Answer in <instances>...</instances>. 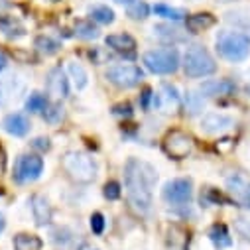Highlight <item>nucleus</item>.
Listing matches in <instances>:
<instances>
[{
    "label": "nucleus",
    "instance_id": "obj_24",
    "mask_svg": "<svg viewBox=\"0 0 250 250\" xmlns=\"http://www.w3.org/2000/svg\"><path fill=\"white\" fill-rule=\"evenodd\" d=\"M154 12L158 16H162V18H166V20H171V22H179V20L185 18V12L181 8H171L167 4H156L154 6Z\"/></svg>",
    "mask_w": 250,
    "mask_h": 250
},
{
    "label": "nucleus",
    "instance_id": "obj_2",
    "mask_svg": "<svg viewBox=\"0 0 250 250\" xmlns=\"http://www.w3.org/2000/svg\"><path fill=\"white\" fill-rule=\"evenodd\" d=\"M217 51L230 63H238L250 55V40L242 32L223 30L217 36Z\"/></svg>",
    "mask_w": 250,
    "mask_h": 250
},
{
    "label": "nucleus",
    "instance_id": "obj_4",
    "mask_svg": "<svg viewBox=\"0 0 250 250\" xmlns=\"http://www.w3.org/2000/svg\"><path fill=\"white\" fill-rule=\"evenodd\" d=\"M183 71L193 79L207 77L217 71V63L213 55L203 45H191L183 55Z\"/></svg>",
    "mask_w": 250,
    "mask_h": 250
},
{
    "label": "nucleus",
    "instance_id": "obj_9",
    "mask_svg": "<svg viewBox=\"0 0 250 250\" xmlns=\"http://www.w3.org/2000/svg\"><path fill=\"white\" fill-rule=\"evenodd\" d=\"M164 152L173 160H183L193 152V138L181 130H171L164 138Z\"/></svg>",
    "mask_w": 250,
    "mask_h": 250
},
{
    "label": "nucleus",
    "instance_id": "obj_5",
    "mask_svg": "<svg viewBox=\"0 0 250 250\" xmlns=\"http://www.w3.org/2000/svg\"><path fill=\"white\" fill-rule=\"evenodd\" d=\"M144 65L148 71L156 75H171L179 69V51L171 47H160V49H150L142 57Z\"/></svg>",
    "mask_w": 250,
    "mask_h": 250
},
{
    "label": "nucleus",
    "instance_id": "obj_34",
    "mask_svg": "<svg viewBox=\"0 0 250 250\" xmlns=\"http://www.w3.org/2000/svg\"><path fill=\"white\" fill-rule=\"evenodd\" d=\"M91 230L95 234H103V230H104V217L101 213H93L91 215Z\"/></svg>",
    "mask_w": 250,
    "mask_h": 250
},
{
    "label": "nucleus",
    "instance_id": "obj_28",
    "mask_svg": "<svg viewBox=\"0 0 250 250\" xmlns=\"http://www.w3.org/2000/svg\"><path fill=\"white\" fill-rule=\"evenodd\" d=\"M203 95H197L195 91H189L185 95V106L189 110V114H197L203 110Z\"/></svg>",
    "mask_w": 250,
    "mask_h": 250
},
{
    "label": "nucleus",
    "instance_id": "obj_7",
    "mask_svg": "<svg viewBox=\"0 0 250 250\" xmlns=\"http://www.w3.org/2000/svg\"><path fill=\"white\" fill-rule=\"evenodd\" d=\"M191 195H193V185H191V179H187V177L171 179L162 189V199L167 205H175V207L187 205L191 201Z\"/></svg>",
    "mask_w": 250,
    "mask_h": 250
},
{
    "label": "nucleus",
    "instance_id": "obj_25",
    "mask_svg": "<svg viewBox=\"0 0 250 250\" xmlns=\"http://www.w3.org/2000/svg\"><path fill=\"white\" fill-rule=\"evenodd\" d=\"M34 45H36V49H38L40 53H43V55H53V53L59 51V43H57L55 40H51L49 36H38Z\"/></svg>",
    "mask_w": 250,
    "mask_h": 250
},
{
    "label": "nucleus",
    "instance_id": "obj_1",
    "mask_svg": "<svg viewBox=\"0 0 250 250\" xmlns=\"http://www.w3.org/2000/svg\"><path fill=\"white\" fill-rule=\"evenodd\" d=\"M156 181L158 171L150 162L140 158H128V162L124 164V187H126L128 201L142 215L150 213L152 209Z\"/></svg>",
    "mask_w": 250,
    "mask_h": 250
},
{
    "label": "nucleus",
    "instance_id": "obj_12",
    "mask_svg": "<svg viewBox=\"0 0 250 250\" xmlns=\"http://www.w3.org/2000/svg\"><path fill=\"white\" fill-rule=\"evenodd\" d=\"M45 85H47V93L53 99H67L69 97V81H67V77H65V73L61 67L49 69Z\"/></svg>",
    "mask_w": 250,
    "mask_h": 250
},
{
    "label": "nucleus",
    "instance_id": "obj_27",
    "mask_svg": "<svg viewBox=\"0 0 250 250\" xmlns=\"http://www.w3.org/2000/svg\"><path fill=\"white\" fill-rule=\"evenodd\" d=\"M45 106H47V97L42 95V93H38V91L32 93L30 99L26 101V108H28L30 112H43Z\"/></svg>",
    "mask_w": 250,
    "mask_h": 250
},
{
    "label": "nucleus",
    "instance_id": "obj_20",
    "mask_svg": "<svg viewBox=\"0 0 250 250\" xmlns=\"http://www.w3.org/2000/svg\"><path fill=\"white\" fill-rule=\"evenodd\" d=\"M12 244H14V250H42V246H43L42 238L36 234H30V232L16 234Z\"/></svg>",
    "mask_w": 250,
    "mask_h": 250
},
{
    "label": "nucleus",
    "instance_id": "obj_31",
    "mask_svg": "<svg viewBox=\"0 0 250 250\" xmlns=\"http://www.w3.org/2000/svg\"><path fill=\"white\" fill-rule=\"evenodd\" d=\"M43 118L49 124H57L61 118H63V106L61 104H47L43 110Z\"/></svg>",
    "mask_w": 250,
    "mask_h": 250
},
{
    "label": "nucleus",
    "instance_id": "obj_13",
    "mask_svg": "<svg viewBox=\"0 0 250 250\" xmlns=\"http://www.w3.org/2000/svg\"><path fill=\"white\" fill-rule=\"evenodd\" d=\"M234 91H236V85L229 79H209V81H203L199 87V93H203V97H209V99L229 97Z\"/></svg>",
    "mask_w": 250,
    "mask_h": 250
},
{
    "label": "nucleus",
    "instance_id": "obj_33",
    "mask_svg": "<svg viewBox=\"0 0 250 250\" xmlns=\"http://www.w3.org/2000/svg\"><path fill=\"white\" fill-rule=\"evenodd\" d=\"M103 193H104V197L108 199V201H116L118 197H120V183L118 181H108L106 185H104V189H103Z\"/></svg>",
    "mask_w": 250,
    "mask_h": 250
},
{
    "label": "nucleus",
    "instance_id": "obj_8",
    "mask_svg": "<svg viewBox=\"0 0 250 250\" xmlns=\"http://www.w3.org/2000/svg\"><path fill=\"white\" fill-rule=\"evenodd\" d=\"M43 173V160L36 154H24L16 160L14 166V179L18 183H28L36 181Z\"/></svg>",
    "mask_w": 250,
    "mask_h": 250
},
{
    "label": "nucleus",
    "instance_id": "obj_37",
    "mask_svg": "<svg viewBox=\"0 0 250 250\" xmlns=\"http://www.w3.org/2000/svg\"><path fill=\"white\" fill-rule=\"evenodd\" d=\"M150 99H154V95H152V91H150V89H146V91H144V95H142V106H144V108H148V106H150Z\"/></svg>",
    "mask_w": 250,
    "mask_h": 250
},
{
    "label": "nucleus",
    "instance_id": "obj_21",
    "mask_svg": "<svg viewBox=\"0 0 250 250\" xmlns=\"http://www.w3.org/2000/svg\"><path fill=\"white\" fill-rule=\"evenodd\" d=\"M154 103H158L160 108H167V110H175L179 106V95L177 89L171 85H164V95L160 99H156L154 95Z\"/></svg>",
    "mask_w": 250,
    "mask_h": 250
},
{
    "label": "nucleus",
    "instance_id": "obj_43",
    "mask_svg": "<svg viewBox=\"0 0 250 250\" xmlns=\"http://www.w3.org/2000/svg\"><path fill=\"white\" fill-rule=\"evenodd\" d=\"M219 2H225L227 4V2H234V0H219Z\"/></svg>",
    "mask_w": 250,
    "mask_h": 250
},
{
    "label": "nucleus",
    "instance_id": "obj_29",
    "mask_svg": "<svg viewBox=\"0 0 250 250\" xmlns=\"http://www.w3.org/2000/svg\"><path fill=\"white\" fill-rule=\"evenodd\" d=\"M148 14H150V6L146 2H142V0H136V2H132L128 6V16L132 20H144V18H148Z\"/></svg>",
    "mask_w": 250,
    "mask_h": 250
},
{
    "label": "nucleus",
    "instance_id": "obj_18",
    "mask_svg": "<svg viewBox=\"0 0 250 250\" xmlns=\"http://www.w3.org/2000/svg\"><path fill=\"white\" fill-rule=\"evenodd\" d=\"M185 26L191 34H199V32H205L211 26H215V16L209 12H197L185 20Z\"/></svg>",
    "mask_w": 250,
    "mask_h": 250
},
{
    "label": "nucleus",
    "instance_id": "obj_11",
    "mask_svg": "<svg viewBox=\"0 0 250 250\" xmlns=\"http://www.w3.org/2000/svg\"><path fill=\"white\" fill-rule=\"evenodd\" d=\"M234 120L229 114L223 112H209L201 118V130L205 134H223L229 128H232Z\"/></svg>",
    "mask_w": 250,
    "mask_h": 250
},
{
    "label": "nucleus",
    "instance_id": "obj_22",
    "mask_svg": "<svg viewBox=\"0 0 250 250\" xmlns=\"http://www.w3.org/2000/svg\"><path fill=\"white\" fill-rule=\"evenodd\" d=\"M67 71H69V75H71V79H73V83H75L77 89H85L87 87L89 75H87V71H85V67L81 63H77V61H69Z\"/></svg>",
    "mask_w": 250,
    "mask_h": 250
},
{
    "label": "nucleus",
    "instance_id": "obj_40",
    "mask_svg": "<svg viewBox=\"0 0 250 250\" xmlns=\"http://www.w3.org/2000/svg\"><path fill=\"white\" fill-rule=\"evenodd\" d=\"M4 164H6L4 162V154L0 152V175H2V171H4Z\"/></svg>",
    "mask_w": 250,
    "mask_h": 250
},
{
    "label": "nucleus",
    "instance_id": "obj_36",
    "mask_svg": "<svg viewBox=\"0 0 250 250\" xmlns=\"http://www.w3.org/2000/svg\"><path fill=\"white\" fill-rule=\"evenodd\" d=\"M114 114H126V116H130L132 108H130V104H118V106H114Z\"/></svg>",
    "mask_w": 250,
    "mask_h": 250
},
{
    "label": "nucleus",
    "instance_id": "obj_23",
    "mask_svg": "<svg viewBox=\"0 0 250 250\" xmlns=\"http://www.w3.org/2000/svg\"><path fill=\"white\" fill-rule=\"evenodd\" d=\"M89 14H91V18H93L95 22H99V24H112V22H114V12H112V8H108V6H104V4L93 6V8L89 10Z\"/></svg>",
    "mask_w": 250,
    "mask_h": 250
},
{
    "label": "nucleus",
    "instance_id": "obj_3",
    "mask_svg": "<svg viewBox=\"0 0 250 250\" xmlns=\"http://www.w3.org/2000/svg\"><path fill=\"white\" fill-rule=\"evenodd\" d=\"M61 166H63L65 173L77 183H91L97 177L95 160L83 152H67L61 158Z\"/></svg>",
    "mask_w": 250,
    "mask_h": 250
},
{
    "label": "nucleus",
    "instance_id": "obj_17",
    "mask_svg": "<svg viewBox=\"0 0 250 250\" xmlns=\"http://www.w3.org/2000/svg\"><path fill=\"white\" fill-rule=\"evenodd\" d=\"M106 45L118 53H126V55H134V49H136V40L130 36V34H110L106 36Z\"/></svg>",
    "mask_w": 250,
    "mask_h": 250
},
{
    "label": "nucleus",
    "instance_id": "obj_19",
    "mask_svg": "<svg viewBox=\"0 0 250 250\" xmlns=\"http://www.w3.org/2000/svg\"><path fill=\"white\" fill-rule=\"evenodd\" d=\"M154 36L166 43H177V42H183L185 36L175 28V26H169V24H158L154 26Z\"/></svg>",
    "mask_w": 250,
    "mask_h": 250
},
{
    "label": "nucleus",
    "instance_id": "obj_38",
    "mask_svg": "<svg viewBox=\"0 0 250 250\" xmlns=\"http://www.w3.org/2000/svg\"><path fill=\"white\" fill-rule=\"evenodd\" d=\"M6 65H8V57H6L2 51H0V73L6 69Z\"/></svg>",
    "mask_w": 250,
    "mask_h": 250
},
{
    "label": "nucleus",
    "instance_id": "obj_15",
    "mask_svg": "<svg viewBox=\"0 0 250 250\" xmlns=\"http://www.w3.org/2000/svg\"><path fill=\"white\" fill-rule=\"evenodd\" d=\"M22 91H24V81H20V77L16 75H8L6 79L0 81V104L16 101Z\"/></svg>",
    "mask_w": 250,
    "mask_h": 250
},
{
    "label": "nucleus",
    "instance_id": "obj_45",
    "mask_svg": "<svg viewBox=\"0 0 250 250\" xmlns=\"http://www.w3.org/2000/svg\"><path fill=\"white\" fill-rule=\"evenodd\" d=\"M51 2H55V0H51Z\"/></svg>",
    "mask_w": 250,
    "mask_h": 250
},
{
    "label": "nucleus",
    "instance_id": "obj_35",
    "mask_svg": "<svg viewBox=\"0 0 250 250\" xmlns=\"http://www.w3.org/2000/svg\"><path fill=\"white\" fill-rule=\"evenodd\" d=\"M32 146H34V148H38V150H49V146H51V144H49V140H47V138H36V140L32 142Z\"/></svg>",
    "mask_w": 250,
    "mask_h": 250
},
{
    "label": "nucleus",
    "instance_id": "obj_42",
    "mask_svg": "<svg viewBox=\"0 0 250 250\" xmlns=\"http://www.w3.org/2000/svg\"><path fill=\"white\" fill-rule=\"evenodd\" d=\"M114 2H118V4H132V2H136V0H114Z\"/></svg>",
    "mask_w": 250,
    "mask_h": 250
},
{
    "label": "nucleus",
    "instance_id": "obj_30",
    "mask_svg": "<svg viewBox=\"0 0 250 250\" xmlns=\"http://www.w3.org/2000/svg\"><path fill=\"white\" fill-rule=\"evenodd\" d=\"M75 34H77V38H83V40H95V38H99V30L91 22H79L75 26Z\"/></svg>",
    "mask_w": 250,
    "mask_h": 250
},
{
    "label": "nucleus",
    "instance_id": "obj_10",
    "mask_svg": "<svg viewBox=\"0 0 250 250\" xmlns=\"http://www.w3.org/2000/svg\"><path fill=\"white\" fill-rule=\"evenodd\" d=\"M227 189L234 203L250 209V181L242 173H232L227 177Z\"/></svg>",
    "mask_w": 250,
    "mask_h": 250
},
{
    "label": "nucleus",
    "instance_id": "obj_26",
    "mask_svg": "<svg viewBox=\"0 0 250 250\" xmlns=\"http://www.w3.org/2000/svg\"><path fill=\"white\" fill-rule=\"evenodd\" d=\"M209 238L213 240V244H217L219 248L223 246H230V236H229V230L225 225H215L209 232Z\"/></svg>",
    "mask_w": 250,
    "mask_h": 250
},
{
    "label": "nucleus",
    "instance_id": "obj_6",
    "mask_svg": "<svg viewBox=\"0 0 250 250\" xmlns=\"http://www.w3.org/2000/svg\"><path fill=\"white\" fill-rule=\"evenodd\" d=\"M106 79H108V83H112L118 89H132L144 79V73L138 65L116 63L106 69Z\"/></svg>",
    "mask_w": 250,
    "mask_h": 250
},
{
    "label": "nucleus",
    "instance_id": "obj_41",
    "mask_svg": "<svg viewBox=\"0 0 250 250\" xmlns=\"http://www.w3.org/2000/svg\"><path fill=\"white\" fill-rule=\"evenodd\" d=\"M4 227H6V221H4V215H2V213H0V232H2V230H4Z\"/></svg>",
    "mask_w": 250,
    "mask_h": 250
},
{
    "label": "nucleus",
    "instance_id": "obj_32",
    "mask_svg": "<svg viewBox=\"0 0 250 250\" xmlns=\"http://www.w3.org/2000/svg\"><path fill=\"white\" fill-rule=\"evenodd\" d=\"M234 229L240 236L250 240V217H236L234 219Z\"/></svg>",
    "mask_w": 250,
    "mask_h": 250
},
{
    "label": "nucleus",
    "instance_id": "obj_44",
    "mask_svg": "<svg viewBox=\"0 0 250 250\" xmlns=\"http://www.w3.org/2000/svg\"><path fill=\"white\" fill-rule=\"evenodd\" d=\"M248 40H250V28H248Z\"/></svg>",
    "mask_w": 250,
    "mask_h": 250
},
{
    "label": "nucleus",
    "instance_id": "obj_39",
    "mask_svg": "<svg viewBox=\"0 0 250 250\" xmlns=\"http://www.w3.org/2000/svg\"><path fill=\"white\" fill-rule=\"evenodd\" d=\"M230 146H232V140H230V138H225V140H223V144H217V148H221L223 152H227Z\"/></svg>",
    "mask_w": 250,
    "mask_h": 250
},
{
    "label": "nucleus",
    "instance_id": "obj_14",
    "mask_svg": "<svg viewBox=\"0 0 250 250\" xmlns=\"http://www.w3.org/2000/svg\"><path fill=\"white\" fill-rule=\"evenodd\" d=\"M2 126H4V130H6L8 134L20 138V136H26V134L30 132V120H28V116L22 114V112H10V114H6Z\"/></svg>",
    "mask_w": 250,
    "mask_h": 250
},
{
    "label": "nucleus",
    "instance_id": "obj_16",
    "mask_svg": "<svg viewBox=\"0 0 250 250\" xmlns=\"http://www.w3.org/2000/svg\"><path fill=\"white\" fill-rule=\"evenodd\" d=\"M32 215H34L36 225H40V227H45V225L51 223L53 211H51L49 201L43 195H34L32 197Z\"/></svg>",
    "mask_w": 250,
    "mask_h": 250
}]
</instances>
